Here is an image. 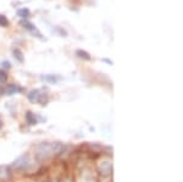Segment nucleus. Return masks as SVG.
Wrapping results in <instances>:
<instances>
[{"label":"nucleus","mask_w":183,"mask_h":182,"mask_svg":"<svg viewBox=\"0 0 183 182\" xmlns=\"http://www.w3.org/2000/svg\"><path fill=\"white\" fill-rule=\"evenodd\" d=\"M42 80L45 81V82H57L60 81V77H56V76H42Z\"/></svg>","instance_id":"nucleus-5"},{"label":"nucleus","mask_w":183,"mask_h":182,"mask_svg":"<svg viewBox=\"0 0 183 182\" xmlns=\"http://www.w3.org/2000/svg\"><path fill=\"white\" fill-rule=\"evenodd\" d=\"M0 127H1V122H0Z\"/></svg>","instance_id":"nucleus-12"},{"label":"nucleus","mask_w":183,"mask_h":182,"mask_svg":"<svg viewBox=\"0 0 183 182\" xmlns=\"http://www.w3.org/2000/svg\"><path fill=\"white\" fill-rule=\"evenodd\" d=\"M28 165H29V157L26 154V155H21L20 158L15 160L12 166L16 170H26L28 168Z\"/></svg>","instance_id":"nucleus-1"},{"label":"nucleus","mask_w":183,"mask_h":182,"mask_svg":"<svg viewBox=\"0 0 183 182\" xmlns=\"http://www.w3.org/2000/svg\"><path fill=\"white\" fill-rule=\"evenodd\" d=\"M44 97H46V94H40V91H38V89L29 92V94H28V99H29L31 102L39 103V104H42V105H44V104L48 102V99H44Z\"/></svg>","instance_id":"nucleus-2"},{"label":"nucleus","mask_w":183,"mask_h":182,"mask_svg":"<svg viewBox=\"0 0 183 182\" xmlns=\"http://www.w3.org/2000/svg\"><path fill=\"white\" fill-rule=\"evenodd\" d=\"M8 24V20L5 17H1L0 16V26H6Z\"/></svg>","instance_id":"nucleus-11"},{"label":"nucleus","mask_w":183,"mask_h":182,"mask_svg":"<svg viewBox=\"0 0 183 182\" xmlns=\"http://www.w3.org/2000/svg\"><path fill=\"white\" fill-rule=\"evenodd\" d=\"M6 80V72L4 70H0V82H5Z\"/></svg>","instance_id":"nucleus-10"},{"label":"nucleus","mask_w":183,"mask_h":182,"mask_svg":"<svg viewBox=\"0 0 183 182\" xmlns=\"http://www.w3.org/2000/svg\"><path fill=\"white\" fill-rule=\"evenodd\" d=\"M23 24V27H26L27 29H29V31H32V32H37V29H35V27L32 24V23L27 22V21H22L21 22Z\"/></svg>","instance_id":"nucleus-6"},{"label":"nucleus","mask_w":183,"mask_h":182,"mask_svg":"<svg viewBox=\"0 0 183 182\" xmlns=\"http://www.w3.org/2000/svg\"><path fill=\"white\" fill-rule=\"evenodd\" d=\"M13 54H15V56L17 57V60H18V61H22L23 60L22 54H21V51H20L18 49H15V50H13Z\"/></svg>","instance_id":"nucleus-9"},{"label":"nucleus","mask_w":183,"mask_h":182,"mask_svg":"<svg viewBox=\"0 0 183 182\" xmlns=\"http://www.w3.org/2000/svg\"><path fill=\"white\" fill-rule=\"evenodd\" d=\"M77 54H78V56L80 57H84V59H87V60H89L91 56L86 53V51H82V50H77Z\"/></svg>","instance_id":"nucleus-8"},{"label":"nucleus","mask_w":183,"mask_h":182,"mask_svg":"<svg viewBox=\"0 0 183 182\" xmlns=\"http://www.w3.org/2000/svg\"><path fill=\"white\" fill-rule=\"evenodd\" d=\"M26 119H27V121H28L29 125H34V124H37V120H35V117H34V114H32V113H27Z\"/></svg>","instance_id":"nucleus-4"},{"label":"nucleus","mask_w":183,"mask_h":182,"mask_svg":"<svg viewBox=\"0 0 183 182\" xmlns=\"http://www.w3.org/2000/svg\"><path fill=\"white\" fill-rule=\"evenodd\" d=\"M28 13H29V11H28L27 9H21V10H18V11H17V15H18V16H21V17H27V16H28Z\"/></svg>","instance_id":"nucleus-7"},{"label":"nucleus","mask_w":183,"mask_h":182,"mask_svg":"<svg viewBox=\"0 0 183 182\" xmlns=\"http://www.w3.org/2000/svg\"><path fill=\"white\" fill-rule=\"evenodd\" d=\"M18 92H21V88H20V87H17L16 84H15V86H13V84L9 86V87H8V89H6V93H8L9 95H12V94L18 93Z\"/></svg>","instance_id":"nucleus-3"}]
</instances>
